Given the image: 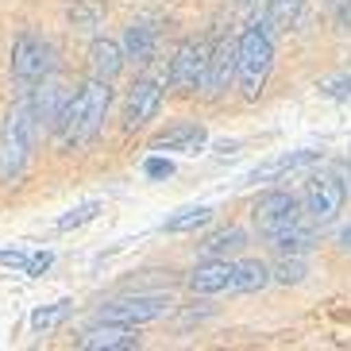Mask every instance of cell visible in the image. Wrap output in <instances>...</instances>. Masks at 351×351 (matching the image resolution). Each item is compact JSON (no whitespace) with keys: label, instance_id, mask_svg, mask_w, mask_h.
<instances>
[{"label":"cell","instance_id":"d6986e66","mask_svg":"<svg viewBox=\"0 0 351 351\" xmlns=\"http://www.w3.org/2000/svg\"><path fill=\"white\" fill-rule=\"evenodd\" d=\"M270 286V267L258 258H239L236 263V293H258Z\"/></svg>","mask_w":351,"mask_h":351},{"label":"cell","instance_id":"277c9868","mask_svg":"<svg viewBox=\"0 0 351 351\" xmlns=\"http://www.w3.org/2000/svg\"><path fill=\"white\" fill-rule=\"evenodd\" d=\"M54 66H58V54H54L51 39H43L39 32H23L12 43V77L23 85V93L39 85L43 77H51Z\"/></svg>","mask_w":351,"mask_h":351},{"label":"cell","instance_id":"52a82bcc","mask_svg":"<svg viewBox=\"0 0 351 351\" xmlns=\"http://www.w3.org/2000/svg\"><path fill=\"white\" fill-rule=\"evenodd\" d=\"M170 309H174V301L166 298V293H128V298L104 301L101 309H97V320H116V324L139 328V324L170 317Z\"/></svg>","mask_w":351,"mask_h":351},{"label":"cell","instance_id":"83f0119b","mask_svg":"<svg viewBox=\"0 0 351 351\" xmlns=\"http://www.w3.org/2000/svg\"><path fill=\"white\" fill-rule=\"evenodd\" d=\"M147 178H155V182H166V178L174 174V162H170V158H158V155H151L147 158Z\"/></svg>","mask_w":351,"mask_h":351},{"label":"cell","instance_id":"484cf974","mask_svg":"<svg viewBox=\"0 0 351 351\" xmlns=\"http://www.w3.org/2000/svg\"><path fill=\"white\" fill-rule=\"evenodd\" d=\"M320 93L332 97V101H348L351 97V77H328V82L320 85Z\"/></svg>","mask_w":351,"mask_h":351},{"label":"cell","instance_id":"6da1fadb","mask_svg":"<svg viewBox=\"0 0 351 351\" xmlns=\"http://www.w3.org/2000/svg\"><path fill=\"white\" fill-rule=\"evenodd\" d=\"M108 104H112V82L89 77V82L66 101V112H62V120H58V147H62V151H82V147L93 143L104 128Z\"/></svg>","mask_w":351,"mask_h":351},{"label":"cell","instance_id":"8fae6325","mask_svg":"<svg viewBox=\"0 0 351 351\" xmlns=\"http://www.w3.org/2000/svg\"><path fill=\"white\" fill-rule=\"evenodd\" d=\"M77 343H82L85 351H132V348H139V332H135L132 324L97 320V324L85 332Z\"/></svg>","mask_w":351,"mask_h":351},{"label":"cell","instance_id":"d4e9b609","mask_svg":"<svg viewBox=\"0 0 351 351\" xmlns=\"http://www.w3.org/2000/svg\"><path fill=\"white\" fill-rule=\"evenodd\" d=\"M66 309H70V301H54L51 309H39V313L32 317V328H35V332H51L54 324L66 317Z\"/></svg>","mask_w":351,"mask_h":351},{"label":"cell","instance_id":"7c38bea8","mask_svg":"<svg viewBox=\"0 0 351 351\" xmlns=\"http://www.w3.org/2000/svg\"><path fill=\"white\" fill-rule=\"evenodd\" d=\"M23 101L32 104V112L39 116L43 128H58V120H62L66 101H70V97H66V89L54 82V77H43L39 85H32V89H27V97H23Z\"/></svg>","mask_w":351,"mask_h":351},{"label":"cell","instance_id":"4fadbf2b","mask_svg":"<svg viewBox=\"0 0 351 351\" xmlns=\"http://www.w3.org/2000/svg\"><path fill=\"white\" fill-rule=\"evenodd\" d=\"M189 289L193 293H236V263L232 258H208L189 274Z\"/></svg>","mask_w":351,"mask_h":351},{"label":"cell","instance_id":"603a6c76","mask_svg":"<svg viewBox=\"0 0 351 351\" xmlns=\"http://www.w3.org/2000/svg\"><path fill=\"white\" fill-rule=\"evenodd\" d=\"M305 8V0H267V20L270 27H289L298 20V12Z\"/></svg>","mask_w":351,"mask_h":351},{"label":"cell","instance_id":"30bf717a","mask_svg":"<svg viewBox=\"0 0 351 351\" xmlns=\"http://www.w3.org/2000/svg\"><path fill=\"white\" fill-rule=\"evenodd\" d=\"M236 82V43L232 39H220L208 54V70H205V85H201V93L205 97H224L228 85Z\"/></svg>","mask_w":351,"mask_h":351},{"label":"cell","instance_id":"44dd1931","mask_svg":"<svg viewBox=\"0 0 351 351\" xmlns=\"http://www.w3.org/2000/svg\"><path fill=\"white\" fill-rule=\"evenodd\" d=\"M247 243V232L243 228H224V232H213V236L201 243L208 258H228V251H239Z\"/></svg>","mask_w":351,"mask_h":351},{"label":"cell","instance_id":"f1b7e54d","mask_svg":"<svg viewBox=\"0 0 351 351\" xmlns=\"http://www.w3.org/2000/svg\"><path fill=\"white\" fill-rule=\"evenodd\" d=\"M0 267H27V251L4 247V251H0Z\"/></svg>","mask_w":351,"mask_h":351},{"label":"cell","instance_id":"5b68a950","mask_svg":"<svg viewBox=\"0 0 351 351\" xmlns=\"http://www.w3.org/2000/svg\"><path fill=\"white\" fill-rule=\"evenodd\" d=\"M343 201H348V182H343V170H336V166L317 170L305 182V213H309V220L317 228H328L340 217Z\"/></svg>","mask_w":351,"mask_h":351},{"label":"cell","instance_id":"2e32d148","mask_svg":"<svg viewBox=\"0 0 351 351\" xmlns=\"http://www.w3.org/2000/svg\"><path fill=\"white\" fill-rule=\"evenodd\" d=\"M124 58L128 62H135V66H147L151 58H155V47H158V35H155V27L151 23H128V32H124Z\"/></svg>","mask_w":351,"mask_h":351},{"label":"cell","instance_id":"e0dca14e","mask_svg":"<svg viewBox=\"0 0 351 351\" xmlns=\"http://www.w3.org/2000/svg\"><path fill=\"white\" fill-rule=\"evenodd\" d=\"M124 47L112 39H97L93 47H89V73L93 77H101V82H112L116 73L124 70Z\"/></svg>","mask_w":351,"mask_h":351},{"label":"cell","instance_id":"cb8c5ba5","mask_svg":"<svg viewBox=\"0 0 351 351\" xmlns=\"http://www.w3.org/2000/svg\"><path fill=\"white\" fill-rule=\"evenodd\" d=\"M305 278V263L298 255H282V263L270 270V282H301Z\"/></svg>","mask_w":351,"mask_h":351},{"label":"cell","instance_id":"8992f818","mask_svg":"<svg viewBox=\"0 0 351 351\" xmlns=\"http://www.w3.org/2000/svg\"><path fill=\"white\" fill-rule=\"evenodd\" d=\"M208 54H213V43H208V39H186V43L174 51V58H170L166 85H170L178 97H193L197 89L205 85Z\"/></svg>","mask_w":351,"mask_h":351},{"label":"cell","instance_id":"3957f363","mask_svg":"<svg viewBox=\"0 0 351 351\" xmlns=\"http://www.w3.org/2000/svg\"><path fill=\"white\" fill-rule=\"evenodd\" d=\"M39 116L32 112V104L20 101L4 120V132H0V186H16L23 178V170L32 166L35 147H39Z\"/></svg>","mask_w":351,"mask_h":351},{"label":"cell","instance_id":"ffe728a7","mask_svg":"<svg viewBox=\"0 0 351 351\" xmlns=\"http://www.w3.org/2000/svg\"><path fill=\"white\" fill-rule=\"evenodd\" d=\"M208 220H213V208L208 205H189V208H182V213H174V217L166 220V232H170V236H186V232L205 228Z\"/></svg>","mask_w":351,"mask_h":351},{"label":"cell","instance_id":"5bb4252c","mask_svg":"<svg viewBox=\"0 0 351 351\" xmlns=\"http://www.w3.org/2000/svg\"><path fill=\"white\" fill-rule=\"evenodd\" d=\"M208 143V132L201 124H174L151 139V151H170V155H201Z\"/></svg>","mask_w":351,"mask_h":351},{"label":"cell","instance_id":"9c48e42d","mask_svg":"<svg viewBox=\"0 0 351 351\" xmlns=\"http://www.w3.org/2000/svg\"><path fill=\"white\" fill-rule=\"evenodd\" d=\"M162 77H155V73H147V77H139V82L128 89V104H124V128L128 132H139V128H147L151 120L158 116V108H162Z\"/></svg>","mask_w":351,"mask_h":351},{"label":"cell","instance_id":"9a60e30c","mask_svg":"<svg viewBox=\"0 0 351 351\" xmlns=\"http://www.w3.org/2000/svg\"><path fill=\"white\" fill-rule=\"evenodd\" d=\"M320 162V151H289V155H278L270 158V162L255 166V170H247V186H258V182H278V178L293 174V170H305V166Z\"/></svg>","mask_w":351,"mask_h":351},{"label":"cell","instance_id":"ac0fdd59","mask_svg":"<svg viewBox=\"0 0 351 351\" xmlns=\"http://www.w3.org/2000/svg\"><path fill=\"white\" fill-rule=\"evenodd\" d=\"M267 243L278 251V255H309L313 251V232L305 224H293V228H286V232L267 236Z\"/></svg>","mask_w":351,"mask_h":351},{"label":"cell","instance_id":"ba28073f","mask_svg":"<svg viewBox=\"0 0 351 351\" xmlns=\"http://www.w3.org/2000/svg\"><path fill=\"white\" fill-rule=\"evenodd\" d=\"M251 217H255V228L263 236H274V232H286V228L301 224V201L293 193H286V189H274V193L258 197Z\"/></svg>","mask_w":351,"mask_h":351},{"label":"cell","instance_id":"7a4b0ae2","mask_svg":"<svg viewBox=\"0 0 351 351\" xmlns=\"http://www.w3.org/2000/svg\"><path fill=\"white\" fill-rule=\"evenodd\" d=\"M270 66H274V27L263 16V20H251L236 39V85L247 101L263 93Z\"/></svg>","mask_w":351,"mask_h":351},{"label":"cell","instance_id":"4316f807","mask_svg":"<svg viewBox=\"0 0 351 351\" xmlns=\"http://www.w3.org/2000/svg\"><path fill=\"white\" fill-rule=\"evenodd\" d=\"M51 263H54V251H35V255H27V274H32V278H43V274H47V270H51Z\"/></svg>","mask_w":351,"mask_h":351},{"label":"cell","instance_id":"f546056e","mask_svg":"<svg viewBox=\"0 0 351 351\" xmlns=\"http://www.w3.org/2000/svg\"><path fill=\"white\" fill-rule=\"evenodd\" d=\"M340 247H348V251H351V224L340 232Z\"/></svg>","mask_w":351,"mask_h":351},{"label":"cell","instance_id":"7402d4cb","mask_svg":"<svg viewBox=\"0 0 351 351\" xmlns=\"http://www.w3.org/2000/svg\"><path fill=\"white\" fill-rule=\"evenodd\" d=\"M101 208H104L101 201H82V205H73L66 217H58V232H73V228L97 220V217H101Z\"/></svg>","mask_w":351,"mask_h":351}]
</instances>
